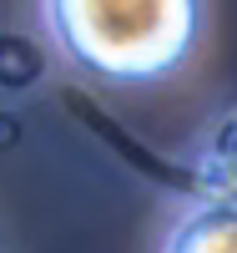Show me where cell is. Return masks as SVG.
Returning <instances> with one entry per match:
<instances>
[{
    "instance_id": "cell-1",
    "label": "cell",
    "mask_w": 237,
    "mask_h": 253,
    "mask_svg": "<svg viewBox=\"0 0 237 253\" xmlns=\"http://www.w3.org/2000/svg\"><path fill=\"white\" fill-rule=\"evenodd\" d=\"M51 46L106 86L162 81L202 41V0H35Z\"/></svg>"
},
{
    "instance_id": "cell-2",
    "label": "cell",
    "mask_w": 237,
    "mask_h": 253,
    "mask_svg": "<svg viewBox=\"0 0 237 253\" xmlns=\"http://www.w3.org/2000/svg\"><path fill=\"white\" fill-rule=\"evenodd\" d=\"M162 253H237V203H202L167 233Z\"/></svg>"
},
{
    "instance_id": "cell-3",
    "label": "cell",
    "mask_w": 237,
    "mask_h": 253,
    "mask_svg": "<svg viewBox=\"0 0 237 253\" xmlns=\"http://www.w3.org/2000/svg\"><path fill=\"white\" fill-rule=\"evenodd\" d=\"M227 152H232V162H237V122H232V132H227Z\"/></svg>"
}]
</instances>
